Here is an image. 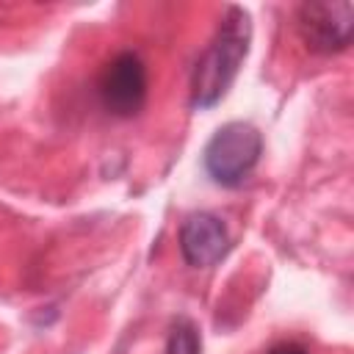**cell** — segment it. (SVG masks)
I'll return each mask as SVG.
<instances>
[{
	"instance_id": "6da1fadb",
	"label": "cell",
	"mask_w": 354,
	"mask_h": 354,
	"mask_svg": "<svg viewBox=\"0 0 354 354\" xmlns=\"http://www.w3.org/2000/svg\"><path fill=\"white\" fill-rule=\"evenodd\" d=\"M252 44V17L243 6H227L210 44L191 72V108L210 111L232 88Z\"/></svg>"
},
{
	"instance_id": "7a4b0ae2",
	"label": "cell",
	"mask_w": 354,
	"mask_h": 354,
	"mask_svg": "<svg viewBox=\"0 0 354 354\" xmlns=\"http://www.w3.org/2000/svg\"><path fill=\"white\" fill-rule=\"evenodd\" d=\"M263 158V133L252 122L221 124L202 152L205 174L221 188H241Z\"/></svg>"
},
{
	"instance_id": "3957f363",
	"label": "cell",
	"mask_w": 354,
	"mask_h": 354,
	"mask_svg": "<svg viewBox=\"0 0 354 354\" xmlns=\"http://www.w3.org/2000/svg\"><path fill=\"white\" fill-rule=\"evenodd\" d=\"M149 69L136 50H122L105 61L97 77V100L113 119H133L147 108Z\"/></svg>"
},
{
	"instance_id": "277c9868",
	"label": "cell",
	"mask_w": 354,
	"mask_h": 354,
	"mask_svg": "<svg viewBox=\"0 0 354 354\" xmlns=\"http://www.w3.org/2000/svg\"><path fill=\"white\" fill-rule=\"evenodd\" d=\"M296 30L304 47L315 55H337L348 50L354 33V6L348 0L335 3H301L296 8Z\"/></svg>"
},
{
	"instance_id": "5b68a950",
	"label": "cell",
	"mask_w": 354,
	"mask_h": 354,
	"mask_svg": "<svg viewBox=\"0 0 354 354\" xmlns=\"http://www.w3.org/2000/svg\"><path fill=\"white\" fill-rule=\"evenodd\" d=\"M177 246H180V257L185 260V266L213 268L216 263L227 257L232 241H230L227 224L216 213L199 210V213L185 216V221L180 224Z\"/></svg>"
},
{
	"instance_id": "8992f818",
	"label": "cell",
	"mask_w": 354,
	"mask_h": 354,
	"mask_svg": "<svg viewBox=\"0 0 354 354\" xmlns=\"http://www.w3.org/2000/svg\"><path fill=\"white\" fill-rule=\"evenodd\" d=\"M163 354H202V335H199V326L180 315L171 321V329H169V337H166V348Z\"/></svg>"
},
{
	"instance_id": "52a82bcc",
	"label": "cell",
	"mask_w": 354,
	"mask_h": 354,
	"mask_svg": "<svg viewBox=\"0 0 354 354\" xmlns=\"http://www.w3.org/2000/svg\"><path fill=\"white\" fill-rule=\"evenodd\" d=\"M266 354H310L307 346H301L299 340H279L274 346H268Z\"/></svg>"
}]
</instances>
